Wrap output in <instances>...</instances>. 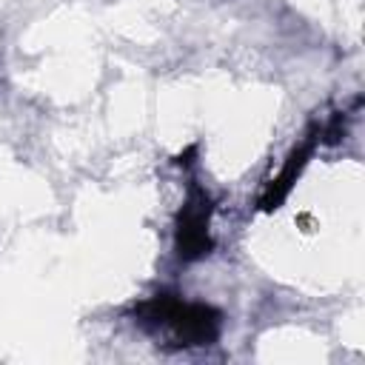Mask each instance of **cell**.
<instances>
[{"label":"cell","mask_w":365,"mask_h":365,"mask_svg":"<svg viewBox=\"0 0 365 365\" xmlns=\"http://www.w3.org/2000/svg\"><path fill=\"white\" fill-rule=\"evenodd\" d=\"M148 328L171 334L174 345H208L220 336V314L211 305L182 302L177 297H154L137 308Z\"/></svg>","instance_id":"1"},{"label":"cell","mask_w":365,"mask_h":365,"mask_svg":"<svg viewBox=\"0 0 365 365\" xmlns=\"http://www.w3.org/2000/svg\"><path fill=\"white\" fill-rule=\"evenodd\" d=\"M211 200L202 188H191L177 220V254L182 259H200L211 251Z\"/></svg>","instance_id":"2"},{"label":"cell","mask_w":365,"mask_h":365,"mask_svg":"<svg viewBox=\"0 0 365 365\" xmlns=\"http://www.w3.org/2000/svg\"><path fill=\"white\" fill-rule=\"evenodd\" d=\"M311 148H314V140H308V143H302L299 148H294V151H291V157H288L285 168H282V171H279V177L268 185V191H265V197H262V208H274L277 202H282V200H285V194L291 191V182L297 180L299 168L305 165V157L311 154Z\"/></svg>","instance_id":"3"}]
</instances>
